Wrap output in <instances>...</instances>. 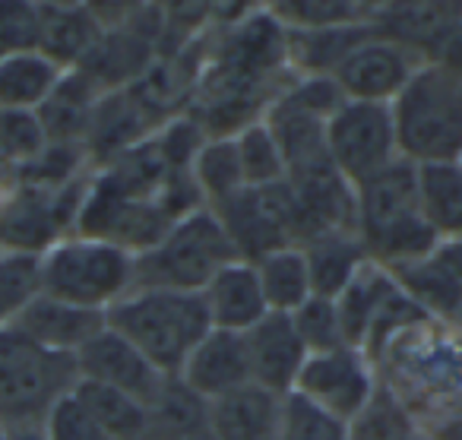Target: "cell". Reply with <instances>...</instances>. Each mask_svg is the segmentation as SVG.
<instances>
[{
  "mask_svg": "<svg viewBox=\"0 0 462 440\" xmlns=\"http://www.w3.org/2000/svg\"><path fill=\"white\" fill-rule=\"evenodd\" d=\"M105 323L143 351L165 377H178L187 355L212 330L199 292L134 288L105 311Z\"/></svg>",
  "mask_w": 462,
  "mask_h": 440,
  "instance_id": "6da1fadb",
  "label": "cell"
},
{
  "mask_svg": "<svg viewBox=\"0 0 462 440\" xmlns=\"http://www.w3.org/2000/svg\"><path fill=\"white\" fill-rule=\"evenodd\" d=\"M355 229L367 250V260L380 267L421 260L440 248L418 210L415 165L402 159L355 187Z\"/></svg>",
  "mask_w": 462,
  "mask_h": 440,
  "instance_id": "7a4b0ae2",
  "label": "cell"
},
{
  "mask_svg": "<svg viewBox=\"0 0 462 440\" xmlns=\"http://www.w3.org/2000/svg\"><path fill=\"white\" fill-rule=\"evenodd\" d=\"M399 159L409 165L459 162L462 155V80L421 64L390 102Z\"/></svg>",
  "mask_w": 462,
  "mask_h": 440,
  "instance_id": "3957f363",
  "label": "cell"
},
{
  "mask_svg": "<svg viewBox=\"0 0 462 440\" xmlns=\"http://www.w3.org/2000/svg\"><path fill=\"white\" fill-rule=\"evenodd\" d=\"M231 260H238L216 212L199 210L180 216L155 248L134 257V288L203 292L209 279Z\"/></svg>",
  "mask_w": 462,
  "mask_h": 440,
  "instance_id": "277c9868",
  "label": "cell"
},
{
  "mask_svg": "<svg viewBox=\"0 0 462 440\" xmlns=\"http://www.w3.org/2000/svg\"><path fill=\"white\" fill-rule=\"evenodd\" d=\"M77 380V358L42 349L10 326L0 330V425L7 431L42 427Z\"/></svg>",
  "mask_w": 462,
  "mask_h": 440,
  "instance_id": "5b68a950",
  "label": "cell"
},
{
  "mask_svg": "<svg viewBox=\"0 0 462 440\" xmlns=\"http://www.w3.org/2000/svg\"><path fill=\"white\" fill-rule=\"evenodd\" d=\"M39 279L42 295L105 314L134 292V257L115 244L70 235L39 257Z\"/></svg>",
  "mask_w": 462,
  "mask_h": 440,
  "instance_id": "8992f818",
  "label": "cell"
},
{
  "mask_svg": "<svg viewBox=\"0 0 462 440\" xmlns=\"http://www.w3.org/2000/svg\"><path fill=\"white\" fill-rule=\"evenodd\" d=\"M89 184L92 174L58 191L20 184L14 200L0 212V250L39 260L58 241L77 235L79 210L86 203Z\"/></svg>",
  "mask_w": 462,
  "mask_h": 440,
  "instance_id": "52a82bcc",
  "label": "cell"
},
{
  "mask_svg": "<svg viewBox=\"0 0 462 440\" xmlns=\"http://www.w3.org/2000/svg\"><path fill=\"white\" fill-rule=\"evenodd\" d=\"M329 165L352 187L377 178L380 172L399 162L396 130H393L390 105L342 102L327 124Z\"/></svg>",
  "mask_w": 462,
  "mask_h": 440,
  "instance_id": "ba28073f",
  "label": "cell"
},
{
  "mask_svg": "<svg viewBox=\"0 0 462 440\" xmlns=\"http://www.w3.org/2000/svg\"><path fill=\"white\" fill-rule=\"evenodd\" d=\"M238 260L257 263L282 248H298V210L289 181L276 187H245L238 197L216 206Z\"/></svg>",
  "mask_w": 462,
  "mask_h": 440,
  "instance_id": "9c48e42d",
  "label": "cell"
},
{
  "mask_svg": "<svg viewBox=\"0 0 462 440\" xmlns=\"http://www.w3.org/2000/svg\"><path fill=\"white\" fill-rule=\"evenodd\" d=\"M380 383L377 364L361 349L342 345L333 351L308 355L295 383V396L339 421H352Z\"/></svg>",
  "mask_w": 462,
  "mask_h": 440,
  "instance_id": "30bf717a",
  "label": "cell"
},
{
  "mask_svg": "<svg viewBox=\"0 0 462 440\" xmlns=\"http://www.w3.org/2000/svg\"><path fill=\"white\" fill-rule=\"evenodd\" d=\"M424 61L415 58L409 48L396 45V42L374 35L361 42L336 70V86L348 102H367V105H390L399 92L405 89L415 70Z\"/></svg>",
  "mask_w": 462,
  "mask_h": 440,
  "instance_id": "8fae6325",
  "label": "cell"
},
{
  "mask_svg": "<svg viewBox=\"0 0 462 440\" xmlns=\"http://www.w3.org/2000/svg\"><path fill=\"white\" fill-rule=\"evenodd\" d=\"M77 370L83 380L102 383V387L121 389L134 396L136 402L149 406L165 387L168 377L143 355L136 345H130L124 336L105 326L89 345H83L77 355Z\"/></svg>",
  "mask_w": 462,
  "mask_h": 440,
  "instance_id": "7c38bea8",
  "label": "cell"
},
{
  "mask_svg": "<svg viewBox=\"0 0 462 440\" xmlns=\"http://www.w3.org/2000/svg\"><path fill=\"white\" fill-rule=\"evenodd\" d=\"M245 342L254 383L276 396L295 393L298 374L308 361V349L298 336L291 314H266L254 330L245 332Z\"/></svg>",
  "mask_w": 462,
  "mask_h": 440,
  "instance_id": "4fadbf2b",
  "label": "cell"
},
{
  "mask_svg": "<svg viewBox=\"0 0 462 440\" xmlns=\"http://www.w3.org/2000/svg\"><path fill=\"white\" fill-rule=\"evenodd\" d=\"M105 326H108L105 323V314L86 311V307L67 304V301L39 292L23 307L20 317L10 323V330H16L29 342L42 345L48 351L77 358L79 349L89 345Z\"/></svg>",
  "mask_w": 462,
  "mask_h": 440,
  "instance_id": "5bb4252c",
  "label": "cell"
},
{
  "mask_svg": "<svg viewBox=\"0 0 462 440\" xmlns=\"http://www.w3.org/2000/svg\"><path fill=\"white\" fill-rule=\"evenodd\" d=\"M178 377L193 393L209 402L225 393H235V389L247 387V383H254L245 332L209 330L199 339L197 349L187 355Z\"/></svg>",
  "mask_w": 462,
  "mask_h": 440,
  "instance_id": "9a60e30c",
  "label": "cell"
},
{
  "mask_svg": "<svg viewBox=\"0 0 462 440\" xmlns=\"http://www.w3.org/2000/svg\"><path fill=\"white\" fill-rule=\"evenodd\" d=\"M285 415V396L247 383L209 402L212 440H276Z\"/></svg>",
  "mask_w": 462,
  "mask_h": 440,
  "instance_id": "2e32d148",
  "label": "cell"
},
{
  "mask_svg": "<svg viewBox=\"0 0 462 440\" xmlns=\"http://www.w3.org/2000/svg\"><path fill=\"white\" fill-rule=\"evenodd\" d=\"M199 295L209 311L212 330L247 332L270 314L257 279V267L247 260H231L228 267H222Z\"/></svg>",
  "mask_w": 462,
  "mask_h": 440,
  "instance_id": "e0dca14e",
  "label": "cell"
},
{
  "mask_svg": "<svg viewBox=\"0 0 462 440\" xmlns=\"http://www.w3.org/2000/svg\"><path fill=\"white\" fill-rule=\"evenodd\" d=\"M396 295H399V288H396V282H393L390 269L367 260L365 267L358 269V276L342 288L339 298H333L346 345L365 351L374 330H377V323L383 320V314L390 311L393 301H396Z\"/></svg>",
  "mask_w": 462,
  "mask_h": 440,
  "instance_id": "ac0fdd59",
  "label": "cell"
},
{
  "mask_svg": "<svg viewBox=\"0 0 462 440\" xmlns=\"http://www.w3.org/2000/svg\"><path fill=\"white\" fill-rule=\"evenodd\" d=\"M462 20V4H377L374 29L428 64L430 51Z\"/></svg>",
  "mask_w": 462,
  "mask_h": 440,
  "instance_id": "d6986e66",
  "label": "cell"
},
{
  "mask_svg": "<svg viewBox=\"0 0 462 440\" xmlns=\"http://www.w3.org/2000/svg\"><path fill=\"white\" fill-rule=\"evenodd\" d=\"M374 35V23L336 29H308L291 33L285 29V64L289 77L298 80H333L342 61Z\"/></svg>",
  "mask_w": 462,
  "mask_h": 440,
  "instance_id": "ffe728a7",
  "label": "cell"
},
{
  "mask_svg": "<svg viewBox=\"0 0 462 440\" xmlns=\"http://www.w3.org/2000/svg\"><path fill=\"white\" fill-rule=\"evenodd\" d=\"M102 23L86 4H39V45L64 70H77L102 39Z\"/></svg>",
  "mask_w": 462,
  "mask_h": 440,
  "instance_id": "44dd1931",
  "label": "cell"
},
{
  "mask_svg": "<svg viewBox=\"0 0 462 440\" xmlns=\"http://www.w3.org/2000/svg\"><path fill=\"white\" fill-rule=\"evenodd\" d=\"M396 288L428 320H462V282L440 260V254L386 267Z\"/></svg>",
  "mask_w": 462,
  "mask_h": 440,
  "instance_id": "7402d4cb",
  "label": "cell"
},
{
  "mask_svg": "<svg viewBox=\"0 0 462 440\" xmlns=\"http://www.w3.org/2000/svg\"><path fill=\"white\" fill-rule=\"evenodd\" d=\"M102 92L89 83L79 70H67L58 89L48 96L35 115L45 130L48 143H73V146H86V136L92 127V115L98 108Z\"/></svg>",
  "mask_w": 462,
  "mask_h": 440,
  "instance_id": "603a6c76",
  "label": "cell"
},
{
  "mask_svg": "<svg viewBox=\"0 0 462 440\" xmlns=\"http://www.w3.org/2000/svg\"><path fill=\"white\" fill-rule=\"evenodd\" d=\"M149 412L146 440H212L209 399L197 396L180 377H168Z\"/></svg>",
  "mask_w": 462,
  "mask_h": 440,
  "instance_id": "cb8c5ba5",
  "label": "cell"
},
{
  "mask_svg": "<svg viewBox=\"0 0 462 440\" xmlns=\"http://www.w3.org/2000/svg\"><path fill=\"white\" fill-rule=\"evenodd\" d=\"M418 210L437 241H453L462 235V162L418 165Z\"/></svg>",
  "mask_w": 462,
  "mask_h": 440,
  "instance_id": "d4e9b609",
  "label": "cell"
},
{
  "mask_svg": "<svg viewBox=\"0 0 462 440\" xmlns=\"http://www.w3.org/2000/svg\"><path fill=\"white\" fill-rule=\"evenodd\" d=\"M58 67L42 51H20L0 61V111H39L58 83L64 80Z\"/></svg>",
  "mask_w": 462,
  "mask_h": 440,
  "instance_id": "484cf974",
  "label": "cell"
},
{
  "mask_svg": "<svg viewBox=\"0 0 462 440\" xmlns=\"http://www.w3.org/2000/svg\"><path fill=\"white\" fill-rule=\"evenodd\" d=\"M301 250L310 269V286H314V295H320V298H339L342 288L367 263V250L355 231L320 235L304 244Z\"/></svg>",
  "mask_w": 462,
  "mask_h": 440,
  "instance_id": "4316f807",
  "label": "cell"
},
{
  "mask_svg": "<svg viewBox=\"0 0 462 440\" xmlns=\"http://www.w3.org/2000/svg\"><path fill=\"white\" fill-rule=\"evenodd\" d=\"M348 440H418L424 434L409 402L380 377L371 399L361 406L352 421H346Z\"/></svg>",
  "mask_w": 462,
  "mask_h": 440,
  "instance_id": "83f0119b",
  "label": "cell"
},
{
  "mask_svg": "<svg viewBox=\"0 0 462 440\" xmlns=\"http://www.w3.org/2000/svg\"><path fill=\"white\" fill-rule=\"evenodd\" d=\"M254 267H257V279L270 314H295L304 301L314 298L310 269L301 248L273 250V254L260 257Z\"/></svg>",
  "mask_w": 462,
  "mask_h": 440,
  "instance_id": "f1b7e54d",
  "label": "cell"
},
{
  "mask_svg": "<svg viewBox=\"0 0 462 440\" xmlns=\"http://www.w3.org/2000/svg\"><path fill=\"white\" fill-rule=\"evenodd\" d=\"M190 178L206 210L228 203L245 191L235 136H209L190 162Z\"/></svg>",
  "mask_w": 462,
  "mask_h": 440,
  "instance_id": "f546056e",
  "label": "cell"
},
{
  "mask_svg": "<svg viewBox=\"0 0 462 440\" xmlns=\"http://www.w3.org/2000/svg\"><path fill=\"white\" fill-rule=\"evenodd\" d=\"M73 396L83 402V408L96 418V425L108 434V440H146L149 412L134 396L83 380V377L73 387Z\"/></svg>",
  "mask_w": 462,
  "mask_h": 440,
  "instance_id": "4dcf8cb0",
  "label": "cell"
},
{
  "mask_svg": "<svg viewBox=\"0 0 462 440\" xmlns=\"http://www.w3.org/2000/svg\"><path fill=\"white\" fill-rule=\"evenodd\" d=\"M377 4H355V0H289V4H270L276 23L291 33L308 29H336L374 23Z\"/></svg>",
  "mask_w": 462,
  "mask_h": 440,
  "instance_id": "1f68e13d",
  "label": "cell"
},
{
  "mask_svg": "<svg viewBox=\"0 0 462 440\" xmlns=\"http://www.w3.org/2000/svg\"><path fill=\"white\" fill-rule=\"evenodd\" d=\"M235 146H238L245 187H276L289 181L285 155L263 121H254L245 130H238L235 134Z\"/></svg>",
  "mask_w": 462,
  "mask_h": 440,
  "instance_id": "d6a6232c",
  "label": "cell"
},
{
  "mask_svg": "<svg viewBox=\"0 0 462 440\" xmlns=\"http://www.w3.org/2000/svg\"><path fill=\"white\" fill-rule=\"evenodd\" d=\"M39 292L42 279L35 257L0 254V330H7Z\"/></svg>",
  "mask_w": 462,
  "mask_h": 440,
  "instance_id": "836d02e7",
  "label": "cell"
},
{
  "mask_svg": "<svg viewBox=\"0 0 462 440\" xmlns=\"http://www.w3.org/2000/svg\"><path fill=\"white\" fill-rule=\"evenodd\" d=\"M295 330L301 336L308 355H317V351H333L346 345V336H342L339 326V314H336V301L333 298H320L314 295L310 301H304L295 314Z\"/></svg>",
  "mask_w": 462,
  "mask_h": 440,
  "instance_id": "e575fe53",
  "label": "cell"
},
{
  "mask_svg": "<svg viewBox=\"0 0 462 440\" xmlns=\"http://www.w3.org/2000/svg\"><path fill=\"white\" fill-rule=\"evenodd\" d=\"M276 440H348L346 421L320 412L301 396H285V415Z\"/></svg>",
  "mask_w": 462,
  "mask_h": 440,
  "instance_id": "d590c367",
  "label": "cell"
},
{
  "mask_svg": "<svg viewBox=\"0 0 462 440\" xmlns=\"http://www.w3.org/2000/svg\"><path fill=\"white\" fill-rule=\"evenodd\" d=\"M45 130L35 111H0V159L23 168L45 149Z\"/></svg>",
  "mask_w": 462,
  "mask_h": 440,
  "instance_id": "8d00e7d4",
  "label": "cell"
},
{
  "mask_svg": "<svg viewBox=\"0 0 462 440\" xmlns=\"http://www.w3.org/2000/svg\"><path fill=\"white\" fill-rule=\"evenodd\" d=\"M39 45V4L0 0V61Z\"/></svg>",
  "mask_w": 462,
  "mask_h": 440,
  "instance_id": "74e56055",
  "label": "cell"
},
{
  "mask_svg": "<svg viewBox=\"0 0 462 440\" xmlns=\"http://www.w3.org/2000/svg\"><path fill=\"white\" fill-rule=\"evenodd\" d=\"M42 434L45 440H108V434L96 425V418L86 412L73 389L54 402V408L42 421Z\"/></svg>",
  "mask_w": 462,
  "mask_h": 440,
  "instance_id": "f35d334b",
  "label": "cell"
},
{
  "mask_svg": "<svg viewBox=\"0 0 462 440\" xmlns=\"http://www.w3.org/2000/svg\"><path fill=\"white\" fill-rule=\"evenodd\" d=\"M428 64H437L440 70H447V73H453L456 80H462V20L456 23V26L440 39V45L430 51Z\"/></svg>",
  "mask_w": 462,
  "mask_h": 440,
  "instance_id": "ab89813d",
  "label": "cell"
},
{
  "mask_svg": "<svg viewBox=\"0 0 462 440\" xmlns=\"http://www.w3.org/2000/svg\"><path fill=\"white\" fill-rule=\"evenodd\" d=\"M428 440H462V412H449L434 427H424Z\"/></svg>",
  "mask_w": 462,
  "mask_h": 440,
  "instance_id": "60d3db41",
  "label": "cell"
},
{
  "mask_svg": "<svg viewBox=\"0 0 462 440\" xmlns=\"http://www.w3.org/2000/svg\"><path fill=\"white\" fill-rule=\"evenodd\" d=\"M20 168L10 165V162L0 159V212H4V206L14 200V193L20 191Z\"/></svg>",
  "mask_w": 462,
  "mask_h": 440,
  "instance_id": "b9f144b4",
  "label": "cell"
},
{
  "mask_svg": "<svg viewBox=\"0 0 462 440\" xmlns=\"http://www.w3.org/2000/svg\"><path fill=\"white\" fill-rule=\"evenodd\" d=\"M437 254H440V260L453 269L456 279L462 282V235L453 238V241H443L440 248H437Z\"/></svg>",
  "mask_w": 462,
  "mask_h": 440,
  "instance_id": "7bdbcfd3",
  "label": "cell"
},
{
  "mask_svg": "<svg viewBox=\"0 0 462 440\" xmlns=\"http://www.w3.org/2000/svg\"><path fill=\"white\" fill-rule=\"evenodd\" d=\"M7 440H45L42 427H16V431H7Z\"/></svg>",
  "mask_w": 462,
  "mask_h": 440,
  "instance_id": "ee69618b",
  "label": "cell"
},
{
  "mask_svg": "<svg viewBox=\"0 0 462 440\" xmlns=\"http://www.w3.org/2000/svg\"><path fill=\"white\" fill-rule=\"evenodd\" d=\"M0 440H7V427L0 425Z\"/></svg>",
  "mask_w": 462,
  "mask_h": 440,
  "instance_id": "f6af8a7d",
  "label": "cell"
},
{
  "mask_svg": "<svg viewBox=\"0 0 462 440\" xmlns=\"http://www.w3.org/2000/svg\"><path fill=\"white\" fill-rule=\"evenodd\" d=\"M418 440H428V434H421V437H418Z\"/></svg>",
  "mask_w": 462,
  "mask_h": 440,
  "instance_id": "bcb514c9",
  "label": "cell"
},
{
  "mask_svg": "<svg viewBox=\"0 0 462 440\" xmlns=\"http://www.w3.org/2000/svg\"><path fill=\"white\" fill-rule=\"evenodd\" d=\"M459 162H462V155H459Z\"/></svg>",
  "mask_w": 462,
  "mask_h": 440,
  "instance_id": "7dc6e473",
  "label": "cell"
},
{
  "mask_svg": "<svg viewBox=\"0 0 462 440\" xmlns=\"http://www.w3.org/2000/svg\"><path fill=\"white\" fill-rule=\"evenodd\" d=\"M0 254H4V250H0Z\"/></svg>",
  "mask_w": 462,
  "mask_h": 440,
  "instance_id": "c3c4849f",
  "label": "cell"
}]
</instances>
